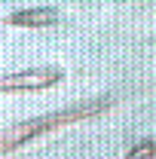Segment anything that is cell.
<instances>
[{"label": "cell", "instance_id": "obj_3", "mask_svg": "<svg viewBox=\"0 0 156 159\" xmlns=\"http://www.w3.org/2000/svg\"><path fill=\"white\" fill-rule=\"evenodd\" d=\"M6 21L16 25V28H49V25L58 21V12L49 9V6H31V9H19V12H12Z\"/></svg>", "mask_w": 156, "mask_h": 159}, {"label": "cell", "instance_id": "obj_2", "mask_svg": "<svg viewBox=\"0 0 156 159\" xmlns=\"http://www.w3.org/2000/svg\"><path fill=\"white\" fill-rule=\"evenodd\" d=\"M64 77L58 67H34V70H21L0 77V92H34V89H49Z\"/></svg>", "mask_w": 156, "mask_h": 159}, {"label": "cell", "instance_id": "obj_4", "mask_svg": "<svg viewBox=\"0 0 156 159\" xmlns=\"http://www.w3.org/2000/svg\"><path fill=\"white\" fill-rule=\"evenodd\" d=\"M126 159H156V141H141V144H135L126 153Z\"/></svg>", "mask_w": 156, "mask_h": 159}, {"label": "cell", "instance_id": "obj_1", "mask_svg": "<svg viewBox=\"0 0 156 159\" xmlns=\"http://www.w3.org/2000/svg\"><path fill=\"white\" fill-rule=\"evenodd\" d=\"M110 107V98H98V101H86V104H74V107H64V110H55L49 116H37V119H28V122H19V125H9V129H0V153H9L28 141L40 138L52 129H61L67 122H77V119H89L107 110Z\"/></svg>", "mask_w": 156, "mask_h": 159}]
</instances>
